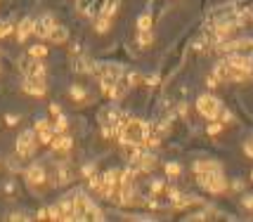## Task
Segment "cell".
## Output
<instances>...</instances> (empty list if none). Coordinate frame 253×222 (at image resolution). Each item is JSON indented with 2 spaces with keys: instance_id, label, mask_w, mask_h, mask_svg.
<instances>
[{
  "instance_id": "29",
  "label": "cell",
  "mask_w": 253,
  "mask_h": 222,
  "mask_svg": "<svg viewBox=\"0 0 253 222\" xmlns=\"http://www.w3.org/2000/svg\"><path fill=\"white\" fill-rule=\"evenodd\" d=\"M251 182H253V170H251Z\"/></svg>"
},
{
  "instance_id": "24",
  "label": "cell",
  "mask_w": 253,
  "mask_h": 222,
  "mask_svg": "<svg viewBox=\"0 0 253 222\" xmlns=\"http://www.w3.org/2000/svg\"><path fill=\"white\" fill-rule=\"evenodd\" d=\"M33 220H50V215H48V206H40V208L33 213Z\"/></svg>"
},
{
  "instance_id": "20",
  "label": "cell",
  "mask_w": 253,
  "mask_h": 222,
  "mask_svg": "<svg viewBox=\"0 0 253 222\" xmlns=\"http://www.w3.org/2000/svg\"><path fill=\"white\" fill-rule=\"evenodd\" d=\"M36 137H38L40 147H50V142H52V137H54L52 125H48V128H40V130H36Z\"/></svg>"
},
{
  "instance_id": "27",
  "label": "cell",
  "mask_w": 253,
  "mask_h": 222,
  "mask_svg": "<svg viewBox=\"0 0 253 222\" xmlns=\"http://www.w3.org/2000/svg\"><path fill=\"white\" fill-rule=\"evenodd\" d=\"M241 206L246 210H253V194H246L244 196V201H241Z\"/></svg>"
},
{
  "instance_id": "21",
  "label": "cell",
  "mask_w": 253,
  "mask_h": 222,
  "mask_svg": "<svg viewBox=\"0 0 253 222\" xmlns=\"http://www.w3.org/2000/svg\"><path fill=\"white\" fill-rule=\"evenodd\" d=\"M48 215H50V220H62V208H59V201L48 203Z\"/></svg>"
},
{
  "instance_id": "12",
  "label": "cell",
  "mask_w": 253,
  "mask_h": 222,
  "mask_svg": "<svg viewBox=\"0 0 253 222\" xmlns=\"http://www.w3.org/2000/svg\"><path fill=\"white\" fill-rule=\"evenodd\" d=\"M192 170L194 173H218V170H223V163L213 161V158H197L192 163Z\"/></svg>"
},
{
  "instance_id": "25",
  "label": "cell",
  "mask_w": 253,
  "mask_h": 222,
  "mask_svg": "<svg viewBox=\"0 0 253 222\" xmlns=\"http://www.w3.org/2000/svg\"><path fill=\"white\" fill-rule=\"evenodd\" d=\"M241 151H244V156H246V158H253V137H251V140H246V142H244V147H241Z\"/></svg>"
},
{
  "instance_id": "13",
  "label": "cell",
  "mask_w": 253,
  "mask_h": 222,
  "mask_svg": "<svg viewBox=\"0 0 253 222\" xmlns=\"http://www.w3.org/2000/svg\"><path fill=\"white\" fill-rule=\"evenodd\" d=\"M111 26H114V17L97 14V17L93 19V31L97 33V36H104V33H109V31H111Z\"/></svg>"
},
{
  "instance_id": "1",
  "label": "cell",
  "mask_w": 253,
  "mask_h": 222,
  "mask_svg": "<svg viewBox=\"0 0 253 222\" xmlns=\"http://www.w3.org/2000/svg\"><path fill=\"white\" fill-rule=\"evenodd\" d=\"M147 132H149V121L137 118L128 111H123L116 123V142L119 144H137L145 147L147 144Z\"/></svg>"
},
{
  "instance_id": "2",
  "label": "cell",
  "mask_w": 253,
  "mask_h": 222,
  "mask_svg": "<svg viewBox=\"0 0 253 222\" xmlns=\"http://www.w3.org/2000/svg\"><path fill=\"white\" fill-rule=\"evenodd\" d=\"M38 151H40V142L33 128H26V130H22L17 135V140H14V156H19L22 161H31V158L38 156Z\"/></svg>"
},
{
  "instance_id": "8",
  "label": "cell",
  "mask_w": 253,
  "mask_h": 222,
  "mask_svg": "<svg viewBox=\"0 0 253 222\" xmlns=\"http://www.w3.org/2000/svg\"><path fill=\"white\" fill-rule=\"evenodd\" d=\"M57 24V17L52 12H43L40 17H36V28H33V36L38 40H48L52 26Z\"/></svg>"
},
{
  "instance_id": "18",
  "label": "cell",
  "mask_w": 253,
  "mask_h": 222,
  "mask_svg": "<svg viewBox=\"0 0 253 222\" xmlns=\"http://www.w3.org/2000/svg\"><path fill=\"white\" fill-rule=\"evenodd\" d=\"M26 54L33 57V59H48L50 50H48V45H43V43H33V45H28Z\"/></svg>"
},
{
  "instance_id": "3",
  "label": "cell",
  "mask_w": 253,
  "mask_h": 222,
  "mask_svg": "<svg viewBox=\"0 0 253 222\" xmlns=\"http://www.w3.org/2000/svg\"><path fill=\"white\" fill-rule=\"evenodd\" d=\"M194 182H197L199 189L208 192V194H225L229 189L223 170H218V173H194Z\"/></svg>"
},
{
  "instance_id": "17",
  "label": "cell",
  "mask_w": 253,
  "mask_h": 222,
  "mask_svg": "<svg viewBox=\"0 0 253 222\" xmlns=\"http://www.w3.org/2000/svg\"><path fill=\"white\" fill-rule=\"evenodd\" d=\"M154 28V14L152 10L137 14V31H152Z\"/></svg>"
},
{
  "instance_id": "6",
  "label": "cell",
  "mask_w": 253,
  "mask_h": 222,
  "mask_svg": "<svg viewBox=\"0 0 253 222\" xmlns=\"http://www.w3.org/2000/svg\"><path fill=\"white\" fill-rule=\"evenodd\" d=\"M74 144H76V137H74V135H69V132H57L52 137V142H50V156L71 158Z\"/></svg>"
},
{
  "instance_id": "30",
  "label": "cell",
  "mask_w": 253,
  "mask_h": 222,
  "mask_svg": "<svg viewBox=\"0 0 253 222\" xmlns=\"http://www.w3.org/2000/svg\"><path fill=\"white\" fill-rule=\"evenodd\" d=\"M0 163H2V156H0Z\"/></svg>"
},
{
  "instance_id": "19",
  "label": "cell",
  "mask_w": 253,
  "mask_h": 222,
  "mask_svg": "<svg viewBox=\"0 0 253 222\" xmlns=\"http://www.w3.org/2000/svg\"><path fill=\"white\" fill-rule=\"evenodd\" d=\"M14 19H10V17H2L0 19V40H7L10 36L14 33Z\"/></svg>"
},
{
  "instance_id": "14",
  "label": "cell",
  "mask_w": 253,
  "mask_h": 222,
  "mask_svg": "<svg viewBox=\"0 0 253 222\" xmlns=\"http://www.w3.org/2000/svg\"><path fill=\"white\" fill-rule=\"evenodd\" d=\"M161 168H163V175H166V180H177V177H182V163H177V161H166V163H161Z\"/></svg>"
},
{
  "instance_id": "22",
  "label": "cell",
  "mask_w": 253,
  "mask_h": 222,
  "mask_svg": "<svg viewBox=\"0 0 253 222\" xmlns=\"http://www.w3.org/2000/svg\"><path fill=\"white\" fill-rule=\"evenodd\" d=\"M2 121H5V128H17V125L22 123V116H19V114H5Z\"/></svg>"
},
{
  "instance_id": "15",
  "label": "cell",
  "mask_w": 253,
  "mask_h": 222,
  "mask_svg": "<svg viewBox=\"0 0 253 222\" xmlns=\"http://www.w3.org/2000/svg\"><path fill=\"white\" fill-rule=\"evenodd\" d=\"M154 28L152 31H137V36H135V45L140 48V50H147V48H152L154 45Z\"/></svg>"
},
{
  "instance_id": "4",
  "label": "cell",
  "mask_w": 253,
  "mask_h": 222,
  "mask_svg": "<svg viewBox=\"0 0 253 222\" xmlns=\"http://www.w3.org/2000/svg\"><path fill=\"white\" fill-rule=\"evenodd\" d=\"M194 109H197V114H199L201 118L218 121V118H220V111H223V102L215 97L213 92H201L199 97H197V102H194Z\"/></svg>"
},
{
  "instance_id": "23",
  "label": "cell",
  "mask_w": 253,
  "mask_h": 222,
  "mask_svg": "<svg viewBox=\"0 0 253 222\" xmlns=\"http://www.w3.org/2000/svg\"><path fill=\"white\" fill-rule=\"evenodd\" d=\"M223 128H225V125H223L220 121H211V125L206 128V135H208V137H215V135L223 132Z\"/></svg>"
},
{
  "instance_id": "26",
  "label": "cell",
  "mask_w": 253,
  "mask_h": 222,
  "mask_svg": "<svg viewBox=\"0 0 253 222\" xmlns=\"http://www.w3.org/2000/svg\"><path fill=\"white\" fill-rule=\"evenodd\" d=\"M48 114H50V116H57V114H62V106L57 104V102H50V104H48Z\"/></svg>"
},
{
  "instance_id": "10",
  "label": "cell",
  "mask_w": 253,
  "mask_h": 222,
  "mask_svg": "<svg viewBox=\"0 0 253 222\" xmlns=\"http://www.w3.org/2000/svg\"><path fill=\"white\" fill-rule=\"evenodd\" d=\"M22 92H26L28 97H45L48 95V83L45 80H36V78H22Z\"/></svg>"
},
{
  "instance_id": "16",
  "label": "cell",
  "mask_w": 253,
  "mask_h": 222,
  "mask_svg": "<svg viewBox=\"0 0 253 222\" xmlns=\"http://www.w3.org/2000/svg\"><path fill=\"white\" fill-rule=\"evenodd\" d=\"M52 130L54 135L57 132H69L71 130V121H69V116L62 111V114H57V116H52Z\"/></svg>"
},
{
  "instance_id": "7",
  "label": "cell",
  "mask_w": 253,
  "mask_h": 222,
  "mask_svg": "<svg viewBox=\"0 0 253 222\" xmlns=\"http://www.w3.org/2000/svg\"><path fill=\"white\" fill-rule=\"evenodd\" d=\"M33 28H36V17L24 14V17L14 24V43H17V45H26V40L33 38Z\"/></svg>"
},
{
  "instance_id": "9",
  "label": "cell",
  "mask_w": 253,
  "mask_h": 222,
  "mask_svg": "<svg viewBox=\"0 0 253 222\" xmlns=\"http://www.w3.org/2000/svg\"><path fill=\"white\" fill-rule=\"evenodd\" d=\"M69 97H71V102H76L78 106H88V104H95V95H90V90L85 88V85H80V83H71L69 85Z\"/></svg>"
},
{
  "instance_id": "11",
  "label": "cell",
  "mask_w": 253,
  "mask_h": 222,
  "mask_svg": "<svg viewBox=\"0 0 253 222\" xmlns=\"http://www.w3.org/2000/svg\"><path fill=\"white\" fill-rule=\"evenodd\" d=\"M69 38H71V31H69L67 24H62V22H57L50 31V36H48V43L50 45H57V48H62V45H67Z\"/></svg>"
},
{
  "instance_id": "5",
  "label": "cell",
  "mask_w": 253,
  "mask_h": 222,
  "mask_svg": "<svg viewBox=\"0 0 253 222\" xmlns=\"http://www.w3.org/2000/svg\"><path fill=\"white\" fill-rule=\"evenodd\" d=\"M95 196L85 187L74 189V220H90V206H93Z\"/></svg>"
},
{
  "instance_id": "28",
  "label": "cell",
  "mask_w": 253,
  "mask_h": 222,
  "mask_svg": "<svg viewBox=\"0 0 253 222\" xmlns=\"http://www.w3.org/2000/svg\"><path fill=\"white\" fill-rule=\"evenodd\" d=\"M244 187H246L244 180H234V182H232V192H244Z\"/></svg>"
}]
</instances>
